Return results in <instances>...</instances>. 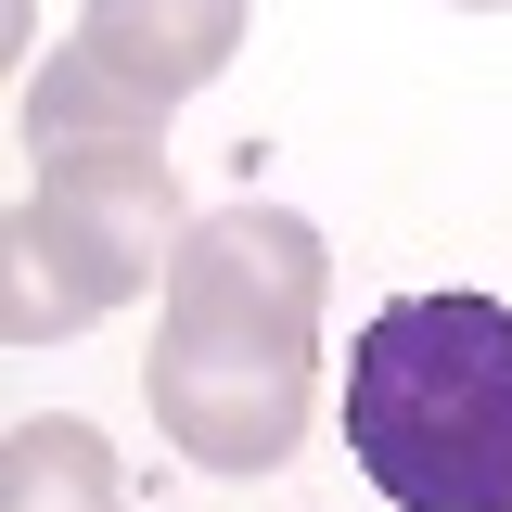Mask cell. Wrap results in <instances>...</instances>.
I'll return each mask as SVG.
<instances>
[{
  "instance_id": "1",
  "label": "cell",
  "mask_w": 512,
  "mask_h": 512,
  "mask_svg": "<svg viewBox=\"0 0 512 512\" xmlns=\"http://www.w3.org/2000/svg\"><path fill=\"white\" fill-rule=\"evenodd\" d=\"M320 308H333V256L295 205H205L167 256V320L141 359L167 448L205 474L295 461L320 397Z\"/></svg>"
},
{
  "instance_id": "2",
  "label": "cell",
  "mask_w": 512,
  "mask_h": 512,
  "mask_svg": "<svg viewBox=\"0 0 512 512\" xmlns=\"http://www.w3.org/2000/svg\"><path fill=\"white\" fill-rule=\"evenodd\" d=\"M346 448L384 512H512V308L397 295L346 346Z\"/></svg>"
},
{
  "instance_id": "3",
  "label": "cell",
  "mask_w": 512,
  "mask_h": 512,
  "mask_svg": "<svg viewBox=\"0 0 512 512\" xmlns=\"http://www.w3.org/2000/svg\"><path fill=\"white\" fill-rule=\"evenodd\" d=\"M180 180L167 141H90V154H39V180L0 231V333L13 346H64L103 308H128L167 256H180Z\"/></svg>"
},
{
  "instance_id": "4",
  "label": "cell",
  "mask_w": 512,
  "mask_h": 512,
  "mask_svg": "<svg viewBox=\"0 0 512 512\" xmlns=\"http://www.w3.org/2000/svg\"><path fill=\"white\" fill-rule=\"evenodd\" d=\"M64 39H90L103 64H128L154 103H192L218 64L244 52V0H77Z\"/></svg>"
},
{
  "instance_id": "5",
  "label": "cell",
  "mask_w": 512,
  "mask_h": 512,
  "mask_svg": "<svg viewBox=\"0 0 512 512\" xmlns=\"http://www.w3.org/2000/svg\"><path fill=\"white\" fill-rule=\"evenodd\" d=\"M167 116L180 103H154L128 64H103L90 39H52V52L26 64V103H13V128H26V154H90V141H167Z\"/></svg>"
},
{
  "instance_id": "6",
  "label": "cell",
  "mask_w": 512,
  "mask_h": 512,
  "mask_svg": "<svg viewBox=\"0 0 512 512\" xmlns=\"http://www.w3.org/2000/svg\"><path fill=\"white\" fill-rule=\"evenodd\" d=\"M0 512H128L116 448L90 436V423H64V410H26L0 436Z\"/></svg>"
},
{
  "instance_id": "7",
  "label": "cell",
  "mask_w": 512,
  "mask_h": 512,
  "mask_svg": "<svg viewBox=\"0 0 512 512\" xmlns=\"http://www.w3.org/2000/svg\"><path fill=\"white\" fill-rule=\"evenodd\" d=\"M461 13H512V0H461Z\"/></svg>"
}]
</instances>
